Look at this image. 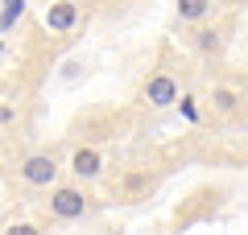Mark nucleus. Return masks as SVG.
<instances>
[{
	"label": "nucleus",
	"instance_id": "obj_3",
	"mask_svg": "<svg viewBox=\"0 0 248 235\" xmlns=\"http://www.w3.org/2000/svg\"><path fill=\"white\" fill-rule=\"evenodd\" d=\"M66 165V174H71V182H79V186H95V182H104V174H108V161H104V153H99L95 145H75L71 148V157L62 161Z\"/></svg>",
	"mask_w": 248,
	"mask_h": 235
},
{
	"label": "nucleus",
	"instance_id": "obj_10",
	"mask_svg": "<svg viewBox=\"0 0 248 235\" xmlns=\"http://www.w3.org/2000/svg\"><path fill=\"white\" fill-rule=\"evenodd\" d=\"M0 235H42V227H37V223H29V219H13V223L4 227Z\"/></svg>",
	"mask_w": 248,
	"mask_h": 235
},
{
	"label": "nucleus",
	"instance_id": "obj_4",
	"mask_svg": "<svg viewBox=\"0 0 248 235\" xmlns=\"http://www.w3.org/2000/svg\"><path fill=\"white\" fill-rule=\"evenodd\" d=\"M178 74L174 70H166V66H157L149 78L141 83V91H137V99H141L145 107H153V112H166V107H174L178 103Z\"/></svg>",
	"mask_w": 248,
	"mask_h": 235
},
{
	"label": "nucleus",
	"instance_id": "obj_13",
	"mask_svg": "<svg viewBox=\"0 0 248 235\" xmlns=\"http://www.w3.org/2000/svg\"><path fill=\"white\" fill-rule=\"evenodd\" d=\"M236 4H244V0H236Z\"/></svg>",
	"mask_w": 248,
	"mask_h": 235
},
{
	"label": "nucleus",
	"instance_id": "obj_1",
	"mask_svg": "<svg viewBox=\"0 0 248 235\" xmlns=\"http://www.w3.org/2000/svg\"><path fill=\"white\" fill-rule=\"evenodd\" d=\"M46 194H50V198H46V219H50V223H83V219L95 215V194H91V186L58 182Z\"/></svg>",
	"mask_w": 248,
	"mask_h": 235
},
{
	"label": "nucleus",
	"instance_id": "obj_5",
	"mask_svg": "<svg viewBox=\"0 0 248 235\" xmlns=\"http://www.w3.org/2000/svg\"><path fill=\"white\" fill-rule=\"evenodd\" d=\"M42 25L50 29L54 37L75 33V29L83 25V4H79V0H50L46 13H42Z\"/></svg>",
	"mask_w": 248,
	"mask_h": 235
},
{
	"label": "nucleus",
	"instance_id": "obj_8",
	"mask_svg": "<svg viewBox=\"0 0 248 235\" xmlns=\"http://www.w3.org/2000/svg\"><path fill=\"white\" fill-rule=\"evenodd\" d=\"M207 103H211L215 116H232L240 107V91L236 87H211V99H207Z\"/></svg>",
	"mask_w": 248,
	"mask_h": 235
},
{
	"label": "nucleus",
	"instance_id": "obj_7",
	"mask_svg": "<svg viewBox=\"0 0 248 235\" xmlns=\"http://www.w3.org/2000/svg\"><path fill=\"white\" fill-rule=\"evenodd\" d=\"M215 9V0H174V13L182 25H199V21H207Z\"/></svg>",
	"mask_w": 248,
	"mask_h": 235
},
{
	"label": "nucleus",
	"instance_id": "obj_9",
	"mask_svg": "<svg viewBox=\"0 0 248 235\" xmlns=\"http://www.w3.org/2000/svg\"><path fill=\"white\" fill-rule=\"evenodd\" d=\"M21 17H25V0H0V33H13Z\"/></svg>",
	"mask_w": 248,
	"mask_h": 235
},
{
	"label": "nucleus",
	"instance_id": "obj_12",
	"mask_svg": "<svg viewBox=\"0 0 248 235\" xmlns=\"http://www.w3.org/2000/svg\"><path fill=\"white\" fill-rule=\"evenodd\" d=\"M0 54H4V33H0Z\"/></svg>",
	"mask_w": 248,
	"mask_h": 235
},
{
	"label": "nucleus",
	"instance_id": "obj_6",
	"mask_svg": "<svg viewBox=\"0 0 248 235\" xmlns=\"http://www.w3.org/2000/svg\"><path fill=\"white\" fill-rule=\"evenodd\" d=\"M190 50H195L199 58H223V50H228V29L199 21L195 33H190Z\"/></svg>",
	"mask_w": 248,
	"mask_h": 235
},
{
	"label": "nucleus",
	"instance_id": "obj_2",
	"mask_svg": "<svg viewBox=\"0 0 248 235\" xmlns=\"http://www.w3.org/2000/svg\"><path fill=\"white\" fill-rule=\"evenodd\" d=\"M62 174H66V165H62V157L54 153V148H33V153H25L17 161V182L25 186V190H37V194H46L50 186H58Z\"/></svg>",
	"mask_w": 248,
	"mask_h": 235
},
{
	"label": "nucleus",
	"instance_id": "obj_11",
	"mask_svg": "<svg viewBox=\"0 0 248 235\" xmlns=\"http://www.w3.org/2000/svg\"><path fill=\"white\" fill-rule=\"evenodd\" d=\"M13 120H17V112H13V107H4V103H0V128H4V124H13Z\"/></svg>",
	"mask_w": 248,
	"mask_h": 235
}]
</instances>
